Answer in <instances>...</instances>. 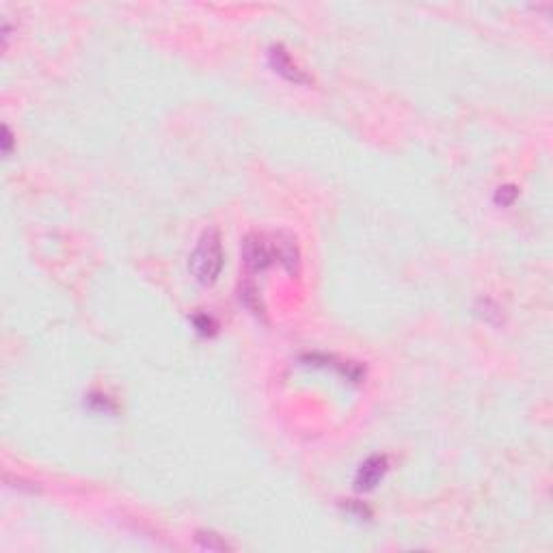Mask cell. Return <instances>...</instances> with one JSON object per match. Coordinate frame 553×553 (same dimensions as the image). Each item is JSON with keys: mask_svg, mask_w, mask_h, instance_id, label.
<instances>
[{"mask_svg": "<svg viewBox=\"0 0 553 553\" xmlns=\"http://www.w3.org/2000/svg\"><path fill=\"white\" fill-rule=\"evenodd\" d=\"M223 268V245L221 235L214 229L204 231V235L197 243L194 251L190 253V272L199 284L212 286Z\"/></svg>", "mask_w": 553, "mask_h": 553, "instance_id": "6da1fadb", "label": "cell"}, {"mask_svg": "<svg viewBox=\"0 0 553 553\" xmlns=\"http://www.w3.org/2000/svg\"><path fill=\"white\" fill-rule=\"evenodd\" d=\"M268 63L276 74L284 76L290 83H296V85H309L311 83V78L290 59L288 50L281 44H274V46L268 48Z\"/></svg>", "mask_w": 553, "mask_h": 553, "instance_id": "7a4b0ae2", "label": "cell"}, {"mask_svg": "<svg viewBox=\"0 0 553 553\" xmlns=\"http://www.w3.org/2000/svg\"><path fill=\"white\" fill-rule=\"evenodd\" d=\"M243 257L251 270H264L274 260L272 243H268L266 235H257V233L249 235V238L243 243Z\"/></svg>", "mask_w": 553, "mask_h": 553, "instance_id": "3957f363", "label": "cell"}, {"mask_svg": "<svg viewBox=\"0 0 553 553\" xmlns=\"http://www.w3.org/2000/svg\"><path fill=\"white\" fill-rule=\"evenodd\" d=\"M387 473V456H370L368 460L361 462V467L357 469V476H354V489L357 491H372Z\"/></svg>", "mask_w": 553, "mask_h": 553, "instance_id": "277c9868", "label": "cell"}, {"mask_svg": "<svg viewBox=\"0 0 553 553\" xmlns=\"http://www.w3.org/2000/svg\"><path fill=\"white\" fill-rule=\"evenodd\" d=\"M197 542H199L204 549H212V551H225L229 549L225 540H221V536L212 534V532H199L197 534Z\"/></svg>", "mask_w": 553, "mask_h": 553, "instance_id": "5b68a950", "label": "cell"}, {"mask_svg": "<svg viewBox=\"0 0 553 553\" xmlns=\"http://www.w3.org/2000/svg\"><path fill=\"white\" fill-rule=\"evenodd\" d=\"M517 188L515 186H503V188H499L497 190V194H495V202L497 204H501V206H510L512 202L517 199Z\"/></svg>", "mask_w": 553, "mask_h": 553, "instance_id": "8992f818", "label": "cell"}, {"mask_svg": "<svg viewBox=\"0 0 553 553\" xmlns=\"http://www.w3.org/2000/svg\"><path fill=\"white\" fill-rule=\"evenodd\" d=\"M11 145H13V134L9 130V126H3V153L5 156L11 151Z\"/></svg>", "mask_w": 553, "mask_h": 553, "instance_id": "52a82bcc", "label": "cell"}, {"mask_svg": "<svg viewBox=\"0 0 553 553\" xmlns=\"http://www.w3.org/2000/svg\"><path fill=\"white\" fill-rule=\"evenodd\" d=\"M194 325H197V329H199L202 333H212V327H214V322L210 318H206V315H202V318H194Z\"/></svg>", "mask_w": 553, "mask_h": 553, "instance_id": "ba28073f", "label": "cell"}]
</instances>
